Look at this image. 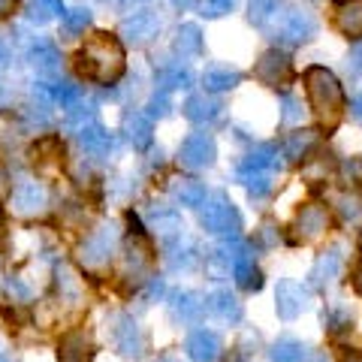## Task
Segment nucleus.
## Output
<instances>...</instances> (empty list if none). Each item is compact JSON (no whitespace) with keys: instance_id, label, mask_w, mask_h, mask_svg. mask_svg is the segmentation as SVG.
Segmentation results:
<instances>
[{"instance_id":"f257e3e1","label":"nucleus","mask_w":362,"mask_h":362,"mask_svg":"<svg viewBox=\"0 0 362 362\" xmlns=\"http://www.w3.org/2000/svg\"><path fill=\"white\" fill-rule=\"evenodd\" d=\"M76 70L97 85L118 82L124 73V45L115 33H94L76 54Z\"/></svg>"},{"instance_id":"f03ea898","label":"nucleus","mask_w":362,"mask_h":362,"mask_svg":"<svg viewBox=\"0 0 362 362\" xmlns=\"http://www.w3.org/2000/svg\"><path fill=\"white\" fill-rule=\"evenodd\" d=\"M305 85H308V97H311V106L317 109V115L329 127H335L344 112V88L335 78V73L326 70V66H308L305 70Z\"/></svg>"},{"instance_id":"7ed1b4c3","label":"nucleus","mask_w":362,"mask_h":362,"mask_svg":"<svg viewBox=\"0 0 362 362\" xmlns=\"http://www.w3.org/2000/svg\"><path fill=\"white\" fill-rule=\"evenodd\" d=\"M199 223H202V230L211 233V235L235 239L239 230H242V214H239V209L233 206V199L226 194H211L199 206Z\"/></svg>"},{"instance_id":"20e7f679","label":"nucleus","mask_w":362,"mask_h":362,"mask_svg":"<svg viewBox=\"0 0 362 362\" xmlns=\"http://www.w3.org/2000/svg\"><path fill=\"white\" fill-rule=\"evenodd\" d=\"M272 37H275L281 45H302V42H311L317 37V18L308 13V9H299V6H287L281 18L272 25Z\"/></svg>"},{"instance_id":"39448f33","label":"nucleus","mask_w":362,"mask_h":362,"mask_svg":"<svg viewBox=\"0 0 362 362\" xmlns=\"http://www.w3.org/2000/svg\"><path fill=\"white\" fill-rule=\"evenodd\" d=\"M109 341L124 359H139L142 350H145V335L130 314H112L109 317Z\"/></svg>"},{"instance_id":"423d86ee","label":"nucleus","mask_w":362,"mask_h":362,"mask_svg":"<svg viewBox=\"0 0 362 362\" xmlns=\"http://www.w3.org/2000/svg\"><path fill=\"white\" fill-rule=\"evenodd\" d=\"M9 206H13V211L21 214V218H37V214H42L45 209H49V190H45L42 181L25 178L13 187Z\"/></svg>"},{"instance_id":"0eeeda50","label":"nucleus","mask_w":362,"mask_h":362,"mask_svg":"<svg viewBox=\"0 0 362 362\" xmlns=\"http://www.w3.org/2000/svg\"><path fill=\"white\" fill-rule=\"evenodd\" d=\"M115 242H118V230L115 223L109 226H100L94 235H88L78 247V259L88 266V269H103L109 259H112V251H115Z\"/></svg>"},{"instance_id":"6e6552de","label":"nucleus","mask_w":362,"mask_h":362,"mask_svg":"<svg viewBox=\"0 0 362 362\" xmlns=\"http://www.w3.org/2000/svg\"><path fill=\"white\" fill-rule=\"evenodd\" d=\"M214 157H218V145H214L211 133H190L178 148V163L194 173L214 166Z\"/></svg>"},{"instance_id":"1a4fd4ad","label":"nucleus","mask_w":362,"mask_h":362,"mask_svg":"<svg viewBox=\"0 0 362 362\" xmlns=\"http://www.w3.org/2000/svg\"><path fill=\"white\" fill-rule=\"evenodd\" d=\"M254 76L263 85H269V88H287L293 82V61L287 58L284 52L272 49V52H266L263 58L257 61Z\"/></svg>"},{"instance_id":"9d476101","label":"nucleus","mask_w":362,"mask_h":362,"mask_svg":"<svg viewBox=\"0 0 362 362\" xmlns=\"http://www.w3.org/2000/svg\"><path fill=\"white\" fill-rule=\"evenodd\" d=\"M311 305V296L308 290H305L302 284H296V281H281L278 290H275V311L281 320H296V317L302 311H308Z\"/></svg>"},{"instance_id":"9b49d317","label":"nucleus","mask_w":362,"mask_h":362,"mask_svg":"<svg viewBox=\"0 0 362 362\" xmlns=\"http://www.w3.org/2000/svg\"><path fill=\"white\" fill-rule=\"evenodd\" d=\"M157 30H160V18L151 9H139V13H133L121 21V37L133 42V45H145L157 37Z\"/></svg>"},{"instance_id":"f8f14e48","label":"nucleus","mask_w":362,"mask_h":362,"mask_svg":"<svg viewBox=\"0 0 362 362\" xmlns=\"http://www.w3.org/2000/svg\"><path fill=\"white\" fill-rule=\"evenodd\" d=\"M338 275H341V247H329L314 259V266L308 272V287L311 290H326L332 287Z\"/></svg>"},{"instance_id":"ddd939ff","label":"nucleus","mask_w":362,"mask_h":362,"mask_svg":"<svg viewBox=\"0 0 362 362\" xmlns=\"http://www.w3.org/2000/svg\"><path fill=\"white\" fill-rule=\"evenodd\" d=\"M197 245L194 239H187L185 230H181L178 235H173V239H166L163 242V259H166V266L173 269V272H187V269H194L197 266Z\"/></svg>"},{"instance_id":"4468645a","label":"nucleus","mask_w":362,"mask_h":362,"mask_svg":"<svg viewBox=\"0 0 362 362\" xmlns=\"http://www.w3.org/2000/svg\"><path fill=\"white\" fill-rule=\"evenodd\" d=\"M169 314H173L175 323H199L202 314H206V302L194 290H175L169 296Z\"/></svg>"},{"instance_id":"2eb2a0df","label":"nucleus","mask_w":362,"mask_h":362,"mask_svg":"<svg viewBox=\"0 0 362 362\" xmlns=\"http://www.w3.org/2000/svg\"><path fill=\"white\" fill-rule=\"evenodd\" d=\"M185 118L209 127V124H218L223 118V103L218 97H209V94H190L187 103H185Z\"/></svg>"},{"instance_id":"dca6fc26","label":"nucleus","mask_w":362,"mask_h":362,"mask_svg":"<svg viewBox=\"0 0 362 362\" xmlns=\"http://www.w3.org/2000/svg\"><path fill=\"white\" fill-rule=\"evenodd\" d=\"M94 359V341L85 329H73L61 338L58 344V362H90Z\"/></svg>"},{"instance_id":"f3484780","label":"nucleus","mask_w":362,"mask_h":362,"mask_svg":"<svg viewBox=\"0 0 362 362\" xmlns=\"http://www.w3.org/2000/svg\"><path fill=\"white\" fill-rule=\"evenodd\" d=\"M185 347L194 362H218V356H221V338L211 329H194L187 335Z\"/></svg>"},{"instance_id":"a211bd4d","label":"nucleus","mask_w":362,"mask_h":362,"mask_svg":"<svg viewBox=\"0 0 362 362\" xmlns=\"http://www.w3.org/2000/svg\"><path fill=\"white\" fill-rule=\"evenodd\" d=\"M326 226H329V214H326L323 206H302L296 221H293V230H296V235L302 242H311L317 239Z\"/></svg>"},{"instance_id":"6ab92c4d","label":"nucleus","mask_w":362,"mask_h":362,"mask_svg":"<svg viewBox=\"0 0 362 362\" xmlns=\"http://www.w3.org/2000/svg\"><path fill=\"white\" fill-rule=\"evenodd\" d=\"M76 139L78 145L90 154V157H103L112 151V133L103 127V124H97V121H90L85 124V127H78L76 130Z\"/></svg>"},{"instance_id":"aec40b11","label":"nucleus","mask_w":362,"mask_h":362,"mask_svg":"<svg viewBox=\"0 0 362 362\" xmlns=\"http://www.w3.org/2000/svg\"><path fill=\"white\" fill-rule=\"evenodd\" d=\"M148 223L157 230V235L166 242V239H173V235H178L185 226H181V214L173 209V206H163V202H151L148 206Z\"/></svg>"},{"instance_id":"412c9836","label":"nucleus","mask_w":362,"mask_h":362,"mask_svg":"<svg viewBox=\"0 0 362 362\" xmlns=\"http://www.w3.org/2000/svg\"><path fill=\"white\" fill-rule=\"evenodd\" d=\"M148 266H151V247L145 242V233H136L127 242V251H124V272L139 278L148 272Z\"/></svg>"},{"instance_id":"4be33fe9","label":"nucleus","mask_w":362,"mask_h":362,"mask_svg":"<svg viewBox=\"0 0 362 362\" xmlns=\"http://www.w3.org/2000/svg\"><path fill=\"white\" fill-rule=\"evenodd\" d=\"M206 308L218 317V320H223V323H239L242 314H245L242 302L235 299L230 290H214L211 296L206 299Z\"/></svg>"},{"instance_id":"5701e85b","label":"nucleus","mask_w":362,"mask_h":362,"mask_svg":"<svg viewBox=\"0 0 362 362\" xmlns=\"http://www.w3.org/2000/svg\"><path fill=\"white\" fill-rule=\"evenodd\" d=\"M124 136L133 148H148L151 145V136H154V127H151V118L142 115V112H127L124 115Z\"/></svg>"},{"instance_id":"b1692460","label":"nucleus","mask_w":362,"mask_h":362,"mask_svg":"<svg viewBox=\"0 0 362 362\" xmlns=\"http://www.w3.org/2000/svg\"><path fill=\"white\" fill-rule=\"evenodd\" d=\"M169 194L178 206H187V209H199L202 202H206V185L197 178H175L173 185H169Z\"/></svg>"},{"instance_id":"393cba45","label":"nucleus","mask_w":362,"mask_h":362,"mask_svg":"<svg viewBox=\"0 0 362 362\" xmlns=\"http://www.w3.org/2000/svg\"><path fill=\"white\" fill-rule=\"evenodd\" d=\"M202 85H206L209 94H223V90L242 85V73L233 70V66H209L206 76H202Z\"/></svg>"},{"instance_id":"a878e982","label":"nucleus","mask_w":362,"mask_h":362,"mask_svg":"<svg viewBox=\"0 0 362 362\" xmlns=\"http://www.w3.org/2000/svg\"><path fill=\"white\" fill-rule=\"evenodd\" d=\"M239 169H259V173H281V160H278V148L272 142H263L257 145V148H251V154L242 160Z\"/></svg>"},{"instance_id":"bb28decb","label":"nucleus","mask_w":362,"mask_h":362,"mask_svg":"<svg viewBox=\"0 0 362 362\" xmlns=\"http://www.w3.org/2000/svg\"><path fill=\"white\" fill-rule=\"evenodd\" d=\"M28 54H30V64L37 66L42 76H54L61 70V54H58V49H54L49 40H37L30 45Z\"/></svg>"},{"instance_id":"cd10ccee","label":"nucleus","mask_w":362,"mask_h":362,"mask_svg":"<svg viewBox=\"0 0 362 362\" xmlns=\"http://www.w3.org/2000/svg\"><path fill=\"white\" fill-rule=\"evenodd\" d=\"M284 0H251V25L259 30H272V25L284 13Z\"/></svg>"},{"instance_id":"c85d7f7f","label":"nucleus","mask_w":362,"mask_h":362,"mask_svg":"<svg viewBox=\"0 0 362 362\" xmlns=\"http://www.w3.org/2000/svg\"><path fill=\"white\" fill-rule=\"evenodd\" d=\"M173 52L181 54V58H199L202 54V30L197 25H181L175 30Z\"/></svg>"},{"instance_id":"c756f323","label":"nucleus","mask_w":362,"mask_h":362,"mask_svg":"<svg viewBox=\"0 0 362 362\" xmlns=\"http://www.w3.org/2000/svg\"><path fill=\"white\" fill-rule=\"evenodd\" d=\"M317 142H320V133H317V130H296V133H290L287 142H284V157H287V160H302V157H308L317 148Z\"/></svg>"},{"instance_id":"7c9ffc66","label":"nucleus","mask_w":362,"mask_h":362,"mask_svg":"<svg viewBox=\"0 0 362 362\" xmlns=\"http://www.w3.org/2000/svg\"><path fill=\"white\" fill-rule=\"evenodd\" d=\"M275 175L272 173H259V169H239V185L247 190V197L251 199H263L272 194V187H275Z\"/></svg>"},{"instance_id":"2f4dec72","label":"nucleus","mask_w":362,"mask_h":362,"mask_svg":"<svg viewBox=\"0 0 362 362\" xmlns=\"http://www.w3.org/2000/svg\"><path fill=\"white\" fill-rule=\"evenodd\" d=\"M157 85H160V90H185V88H190L194 85V73L187 70V66H178V64H173V66H163L160 73H157Z\"/></svg>"},{"instance_id":"473e14b6","label":"nucleus","mask_w":362,"mask_h":362,"mask_svg":"<svg viewBox=\"0 0 362 362\" xmlns=\"http://www.w3.org/2000/svg\"><path fill=\"white\" fill-rule=\"evenodd\" d=\"M338 30L347 40H359L362 37V4H344L338 13Z\"/></svg>"},{"instance_id":"72a5a7b5","label":"nucleus","mask_w":362,"mask_h":362,"mask_svg":"<svg viewBox=\"0 0 362 362\" xmlns=\"http://www.w3.org/2000/svg\"><path fill=\"white\" fill-rule=\"evenodd\" d=\"M269 356H272V362H302L308 354H305V344L299 338H278V341L272 344Z\"/></svg>"},{"instance_id":"f704fd0d","label":"nucleus","mask_w":362,"mask_h":362,"mask_svg":"<svg viewBox=\"0 0 362 362\" xmlns=\"http://www.w3.org/2000/svg\"><path fill=\"white\" fill-rule=\"evenodd\" d=\"M61 154H64V145H61V139H54V136H49V139H40L30 148V157H33V163H37V166H49V163L58 160Z\"/></svg>"},{"instance_id":"c9c22d12","label":"nucleus","mask_w":362,"mask_h":362,"mask_svg":"<svg viewBox=\"0 0 362 362\" xmlns=\"http://www.w3.org/2000/svg\"><path fill=\"white\" fill-rule=\"evenodd\" d=\"M64 13L61 0H30L28 4V18L37 21V25H45V21L58 18Z\"/></svg>"},{"instance_id":"e433bc0d","label":"nucleus","mask_w":362,"mask_h":362,"mask_svg":"<svg viewBox=\"0 0 362 362\" xmlns=\"http://www.w3.org/2000/svg\"><path fill=\"white\" fill-rule=\"evenodd\" d=\"M335 209H338V214H341V221L347 226H359L362 223V199L359 197H354V194L335 197Z\"/></svg>"},{"instance_id":"4c0bfd02","label":"nucleus","mask_w":362,"mask_h":362,"mask_svg":"<svg viewBox=\"0 0 362 362\" xmlns=\"http://www.w3.org/2000/svg\"><path fill=\"white\" fill-rule=\"evenodd\" d=\"M323 323H326V329H329L332 335H338V332H344V329L354 326V314H350L347 305H332V308L323 314Z\"/></svg>"},{"instance_id":"58836bf2","label":"nucleus","mask_w":362,"mask_h":362,"mask_svg":"<svg viewBox=\"0 0 362 362\" xmlns=\"http://www.w3.org/2000/svg\"><path fill=\"white\" fill-rule=\"evenodd\" d=\"M88 25H90V13L82 6H76V9H70V13H64L61 30H64V37H78V33H85Z\"/></svg>"},{"instance_id":"ea45409f","label":"nucleus","mask_w":362,"mask_h":362,"mask_svg":"<svg viewBox=\"0 0 362 362\" xmlns=\"http://www.w3.org/2000/svg\"><path fill=\"white\" fill-rule=\"evenodd\" d=\"M281 121L284 124H299L305 118V106H302V100L299 97H293V94H284V100H281Z\"/></svg>"},{"instance_id":"a19ab883","label":"nucleus","mask_w":362,"mask_h":362,"mask_svg":"<svg viewBox=\"0 0 362 362\" xmlns=\"http://www.w3.org/2000/svg\"><path fill=\"white\" fill-rule=\"evenodd\" d=\"M58 290H61V296L73 299V302L78 299V293H82V290H78L76 275H73V272L66 269V266H61V269H58Z\"/></svg>"},{"instance_id":"79ce46f5","label":"nucleus","mask_w":362,"mask_h":362,"mask_svg":"<svg viewBox=\"0 0 362 362\" xmlns=\"http://www.w3.org/2000/svg\"><path fill=\"white\" fill-rule=\"evenodd\" d=\"M169 112H173V100H169L166 90H157L148 100V118H166Z\"/></svg>"},{"instance_id":"37998d69","label":"nucleus","mask_w":362,"mask_h":362,"mask_svg":"<svg viewBox=\"0 0 362 362\" xmlns=\"http://www.w3.org/2000/svg\"><path fill=\"white\" fill-rule=\"evenodd\" d=\"M235 6V0H202V16L206 18H221V16H226L230 9Z\"/></svg>"},{"instance_id":"c03bdc74","label":"nucleus","mask_w":362,"mask_h":362,"mask_svg":"<svg viewBox=\"0 0 362 362\" xmlns=\"http://www.w3.org/2000/svg\"><path fill=\"white\" fill-rule=\"evenodd\" d=\"M6 293L13 296V302H30L33 296V290L21 278H6Z\"/></svg>"},{"instance_id":"a18cd8bd","label":"nucleus","mask_w":362,"mask_h":362,"mask_svg":"<svg viewBox=\"0 0 362 362\" xmlns=\"http://www.w3.org/2000/svg\"><path fill=\"white\" fill-rule=\"evenodd\" d=\"M341 175H344L354 187H362V160H356V157L344 160V163H341Z\"/></svg>"},{"instance_id":"49530a36","label":"nucleus","mask_w":362,"mask_h":362,"mask_svg":"<svg viewBox=\"0 0 362 362\" xmlns=\"http://www.w3.org/2000/svg\"><path fill=\"white\" fill-rule=\"evenodd\" d=\"M347 76H350V78H359V76H362V42L354 45V49H350V54H347Z\"/></svg>"},{"instance_id":"de8ad7c7","label":"nucleus","mask_w":362,"mask_h":362,"mask_svg":"<svg viewBox=\"0 0 362 362\" xmlns=\"http://www.w3.org/2000/svg\"><path fill=\"white\" fill-rule=\"evenodd\" d=\"M13 9H16V0H0V18L13 16Z\"/></svg>"},{"instance_id":"09e8293b","label":"nucleus","mask_w":362,"mask_h":362,"mask_svg":"<svg viewBox=\"0 0 362 362\" xmlns=\"http://www.w3.org/2000/svg\"><path fill=\"white\" fill-rule=\"evenodd\" d=\"M9 100H13V90H9L6 82H0V106H6Z\"/></svg>"},{"instance_id":"8fccbe9b","label":"nucleus","mask_w":362,"mask_h":362,"mask_svg":"<svg viewBox=\"0 0 362 362\" xmlns=\"http://www.w3.org/2000/svg\"><path fill=\"white\" fill-rule=\"evenodd\" d=\"M302 362H332V359H329V354H323V350H317V354H311V356H305Z\"/></svg>"},{"instance_id":"3c124183","label":"nucleus","mask_w":362,"mask_h":362,"mask_svg":"<svg viewBox=\"0 0 362 362\" xmlns=\"http://www.w3.org/2000/svg\"><path fill=\"white\" fill-rule=\"evenodd\" d=\"M169 4H173L175 9H181V13H185V9H190V6H197V0H169Z\"/></svg>"},{"instance_id":"603ef678","label":"nucleus","mask_w":362,"mask_h":362,"mask_svg":"<svg viewBox=\"0 0 362 362\" xmlns=\"http://www.w3.org/2000/svg\"><path fill=\"white\" fill-rule=\"evenodd\" d=\"M6 194H9V178H6L4 169H0V199H4Z\"/></svg>"},{"instance_id":"864d4df0","label":"nucleus","mask_w":362,"mask_h":362,"mask_svg":"<svg viewBox=\"0 0 362 362\" xmlns=\"http://www.w3.org/2000/svg\"><path fill=\"white\" fill-rule=\"evenodd\" d=\"M354 118H356V124H362V94L354 100Z\"/></svg>"},{"instance_id":"5fc2aeb1","label":"nucleus","mask_w":362,"mask_h":362,"mask_svg":"<svg viewBox=\"0 0 362 362\" xmlns=\"http://www.w3.org/2000/svg\"><path fill=\"white\" fill-rule=\"evenodd\" d=\"M6 64H9V49H6L4 42H0V70H4Z\"/></svg>"},{"instance_id":"6e6d98bb","label":"nucleus","mask_w":362,"mask_h":362,"mask_svg":"<svg viewBox=\"0 0 362 362\" xmlns=\"http://www.w3.org/2000/svg\"><path fill=\"white\" fill-rule=\"evenodd\" d=\"M354 287H356V293H359V296H362V266L354 272Z\"/></svg>"},{"instance_id":"4d7b16f0","label":"nucleus","mask_w":362,"mask_h":362,"mask_svg":"<svg viewBox=\"0 0 362 362\" xmlns=\"http://www.w3.org/2000/svg\"><path fill=\"white\" fill-rule=\"evenodd\" d=\"M259 235H263V242H266V245H275V235H272V226H263V233H259Z\"/></svg>"},{"instance_id":"13d9d810","label":"nucleus","mask_w":362,"mask_h":362,"mask_svg":"<svg viewBox=\"0 0 362 362\" xmlns=\"http://www.w3.org/2000/svg\"><path fill=\"white\" fill-rule=\"evenodd\" d=\"M344 362H362V354H354V356H347Z\"/></svg>"},{"instance_id":"bf43d9fd","label":"nucleus","mask_w":362,"mask_h":362,"mask_svg":"<svg viewBox=\"0 0 362 362\" xmlns=\"http://www.w3.org/2000/svg\"><path fill=\"white\" fill-rule=\"evenodd\" d=\"M0 362H13V359H9V356L4 354V347H0Z\"/></svg>"},{"instance_id":"052dcab7","label":"nucleus","mask_w":362,"mask_h":362,"mask_svg":"<svg viewBox=\"0 0 362 362\" xmlns=\"http://www.w3.org/2000/svg\"><path fill=\"white\" fill-rule=\"evenodd\" d=\"M157 362H181V359H175V356H163V359H157Z\"/></svg>"},{"instance_id":"680f3d73","label":"nucleus","mask_w":362,"mask_h":362,"mask_svg":"<svg viewBox=\"0 0 362 362\" xmlns=\"http://www.w3.org/2000/svg\"><path fill=\"white\" fill-rule=\"evenodd\" d=\"M121 4H124V6H133V4H139V0H121Z\"/></svg>"},{"instance_id":"e2e57ef3","label":"nucleus","mask_w":362,"mask_h":362,"mask_svg":"<svg viewBox=\"0 0 362 362\" xmlns=\"http://www.w3.org/2000/svg\"><path fill=\"white\" fill-rule=\"evenodd\" d=\"M335 4H354V0H335Z\"/></svg>"},{"instance_id":"0e129e2a","label":"nucleus","mask_w":362,"mask_h":362,"mask_svg":"<svg viewBox=\"0 0 362 362\" xmlns=\"http://www.w3.org/2000/svg\"><path fill=\"white\" fill-rule=\"evenodd\" d=\"M0 230H4V221H0Z\"/></svg>"}]
</instances>
